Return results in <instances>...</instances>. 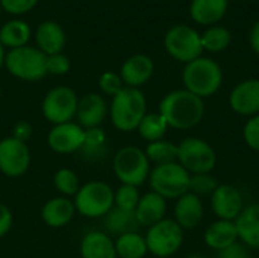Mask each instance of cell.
I'll list each match as a JSON object with an SVG mask.
<instances>
[{
    "mask_svg": "<svg viewBox=\"0 0 259 258\" xmlns=\"http://www.w3.org/2000/svg\"><path fill=\"white\" fill-rule=\"evenodd\" d=\"M159 114L165 119L167 125L175 129H191L202 122L205 103L203 99L188 90H176L161 100Z\"/></svg>",
    "mask_w": 259,
    "mask_h": 258,
    "instance_id": "obj_1",
    "label": "cell"
},
{
    "mask_svg": "<svg viewBox=\"0 0 259 258\" xmlns=\"http://www.w3.org/2000/svg\"><path fill=\"white\" fill-rule=\"evenodd\" d=\"M147 102L140 88L124 87L111 100L109 117L112 125L121 132L138 129L143 117L147 114Z\"/></svg>",
    "mask_w": 259,
    "mask_h": 258,
    "instance_id": "obj_2",
    "label": "cell"
},
{
    "mask_svg": "<svg viewBox=\"0 0 259 258\" xmlns=\"http://www.w3.org/2000/svg\"><path fill=\"white\" fill-rule=\"evenodd\" d=\"M182 81L185 90L203 99L219 91L223 81V73L215 61L200 56L185 65Z\"/></svg>",
    "mask_w": 259,
    "mask_h": 258,
    "instance_id": "obj_3",
    "label": "cell"
},
{
    "mask_svg": "<svg viewBox=\"0 0 259 258\" xmlns=\"http://www.w3.org/2000/svg\"><path fill=\"white\" fill-rule=\"evenodd\" d=\"M112 169L121 184L140 187L149 179L150 161L143 149L137 146H124L115 154Z\"/></svg>",
    "mask_w": 259,
    "mask_h": 258,
    "instance_id": "obj_4",
    "label": "cell"
},
{
    "mask_svg": "<svg viewBox=\"0 0 259 258\" xmlns=\"http://www.w3.org/2000/svg\"><path fill=\"white\" fill-rule=\"evenodd\" d=\"M190 178L191 175L179 163H168L150 170L149 182L152 192L164 199H179L190 192Z\"/></svg>",
    "mask_w": 259,
    "mask_h": 258,
    "instance_id": "obj_5",
    "label": "cell"
},
{
    "mask_svg": "<svg viewBox=\"0 0 259 258\" xmlns=\"http://www.w3.org/2000/svg\"><path fill=\"white\" fill-rule=\"evenodd\" d=\"M76 211L85 217H103L114 207V190L103 181H90L80 186L74 196Z\"/></svg>",
    "mask_w": 259,
    "mask_h": 258,
    "instance_id": "obj_6",
    "label": "cell"
},
{
    "mask_svg": "<svg viewBox=\"0 0 259 258\" xmlns=\"http://www.w3.org/2000/svg\"><path fill=\"white\" fill-rule=\"evenodd\" d=\"M46 59L47 56L39 49L23 46L11 49V52L5 55V65L12 76L21 81L35 82L47 75Z\"/></svg>",
    "mask_w": 259,
    "mask_h": 258,
    "instance_id": "obj_7",
    "label": "cell"
},
{
    "mask_svg": "<svg viewBox=\"0 0 259 258\" xmlns=\"http://www.w3.org/2000/svg\"><path fill=\"white\" fill-rule=\"evenodd\" d=\"M178 161L190 175L209 173L215 167L217 155L205 140L188 137L178 144Z\"/></svg>",
    "mask_w": 259,
    "mask_h": 258,
    "instance_id": "obj_8",
    "label": "cell"
},
{
    "mask_svg": "<svg viewBox=\"0 0 259 258\" xmlns=\"http://www.w3.org/2000/svg\"><path fill=\"white\" fill-rule=\"evenodd\" d=\"M144 239L150 254L159 258L170 257L179 251L184 242V230L175 219H162L149 228Z\"/></svg>",
    "mask_w": 259,
    "mask_h": 258,
    "instance_id": "obj_9",
    "label": "cell"
},
{
    "mask_svg": "<svg viewBox=\"0 0 259 258\" xmlns=\"http://www.w3.org/2000/svg\"><path fill=\"white\" fill-rule=\"evenodd\" d=\"M164 47L171 58L187 64L200 58L203 52L200 35L185 24H178L167 30L164 36Z\"/></svg>",
    "mask_w": 259,
    "mask_h": 258,
    "instance_id": "obj_10",
    "label": "cell"
},
{
    "mask_svg": "<svg viewBox=\"0 0 259 258\" xmlns=\"http://www.w3.org/2000/svg\"><path fill=\"white\" fill-rule=\"evenodd\" d=\"M79 97L73 88L59 85L52 88L42 99L41 111L47 122L52 125H61L73 122L76 117Z\"/></svg>",
    "mask_w": 259,
    "mask_h": 258,
    "instance_id": "obj_11",
    "label": "cell"
},
{
    "mask_svg": "<svg viewBox=\"0 0 259 258\" xmlns=\"http://www.w3.org/2000/svg\"><path fill=\"white\" fill-rule=\"evenodd\" d=\"M30 151L24 141L14 137L0 140V172L9 178L23 176L30 166Z\"/></svg>",
    "mask_w": 259,
    "mask_h": 258,
    "instance_id": "obj_12",
    "label": "cell"
},
{
    "mask_svg": "<svg viewBox=\"0 0 259 258\" xmlns=\"http://www.w3.org/2000/svg\"><path fill=\"white\" fill-rule=\"evenodd\" d=\"M85 138V129L80 128L77 123L68 122L61 125H53L47 135L49 148L61 155L79 152Z\"/></svg>",
    "mask_w": 259,
    "mask_h": 258,
    "instance_id": "obj_13",
    "label": "cell"
},
{
    "mask_svg": "<svg viewBox=\"0 0 259 258\" xmlns=\"http://www.w3.org/2000/svg\"><path fill=\"white\" fill-rule=\"evenodd\" d=\"M211 207L220 220L237 219L243 211V196L240 190L231 184L219 186L211 196Z\"/></svg>",
    "mask_w": 259,
    "mask_h": 258,
    "instance_id": "obj_14",
    "label": "cell"
},
{
    "mask_svg": "<svg viewBox=\"0 0 259 258\" xmlns=\"http://www.w3.org/2000/svg\"><path fill=\"white\" fill-rule=\"evenodd\" d=\"M108 114V103L103 96L97 93H88L77 102L76 120L77 125L83 129L100 128Z\"/></svg>",
    "mask_w": 259,
    "mask_h": 258,
    "instance_id": "obj_15",
    "label": "cell"
},
{
    "mask_svg": "<svg viewBox=\"0 0 259 258\" xmlns=\"http://www.w3.org/2000/svg\"><path fill=\"white\" fill-rule=\"evenodd\" d=\"M231 108L241 116L259 114V79H247L240 82L229 96Z\"/></svg>",
    "mask_w": 259,
    "mask_h": 258,
    "instance_id": "obj_16",
    "label": "cell"
},
{
    "mask_svg": "<svg viewBox=\"0 0 259 258\" xmlns=\"http://www.w3.org/2000/svg\"><path fill=\"white\" fill-rule=\"evenodd\" d=\"M153 70H155L153 61L147 55L138 53L124 61L120 70V78L126 87L138 88L152 78Z\"/></svg>",
    "mask_w": 259,
    "mask_h": 258,
    "instance_id": "obj_17",
    "label": "cell"
},
{
    "mask_svg": "<svg viewBox=\"0 0 259 258\" xmlns=\"http://www.w3.org/2000/svg\"><path fill=\"white\" fill-rule=\"evenodd\" d=\"M76 213L74 202L65 196L49 199L41 208V219L50 228H62L68 225Z\"/></svg>",
    "mask_w": 259,
    "mask_h": 258,
    "instance_id": "obj_18",
    "label": "cell"
},
{
    "mask_svg": "<svg viewBox=\"0 0 259 258\" xmlns=\"http://www.w3.org/2000/svg\"><path fill=\"white\" fill-rule=\"evenodd\" d=\"M82 258H117L112 237L103 231H90L80 240Z\"/></svg>",
    "mask_w": 259,
    "mask_h": 258,
    "instance_id": "obj_19",
    "label": "cell"
},
{
    "mask_svg": "<svg viewBox=\"0 0 259 258\" xmlns=\"http://www.w3.org/2000/svg\"><path fill=\"white\" fill-rule=\"evenodd\" d=\"M167 211V202L162 196L155 192L146 193L140 198V202L135 208V216L140 227H152L164 219Z\"/></svg>",
    "mask_w": 259,
    "mask_h": 258,
    "instance_id": "obj_20",
    "label": "cell"
},
{
    "mask_svg": "<svg viewBox=\"0 0 259 258\" xmlns=\"http://www.w3.org/2000/svg\"><path fill=\"white\" fill-rule=\"evenodd\" d=\"M203 217V204L199 196L193 193H185L181 196L175 207V220L184 230L196 228Z\"/></svg>",
    "mask_w": 259,
    "mask_h": 258,
    "instance_id": "obj_21",
    "label": "cell"
},
{
    "mask_svg": "<svg viewBox=\"0 0 259 258\" xmlns=\"http://www.w3.org/2000/svg\"><path fill=\"white\" fill-rule=\"evenodd\" d=\"M103 227L106 230V234L115 237L129 233H138V230L141 228L137 220L135 211L123 210L115 205L103 216Z\"/></svg>",
    "mask_w": 259,
    "mask_h": 258,
    "instance_id": "obj_22",
    "label": "cell"
},
{
    "mask_svg": "<svg viewBox=\"0 0 259 258\" xmlns=\"http://www.w3.org/2000/svg\"><path fill=\"white\" fill-rule=\"evenodd\" d=\"M35 40L38 44V49L46 55H55L61 53L65 44V32L56 21H44L38 26Z\"/></svg>",
    "mask_w": 259,
    "mask_h": 258,
    "instance_id": "obj_23",
    "label": "cell"
},
{
    "mask_svg": "<svg viewBox=\"0 0 259 258\" xmlns=\"http://www.w3.org/2000/svg\"><path fill=\"white\" fill-rule=\"evenodd\" d=\"M238 239L250 246L259 249V204H252L243 208L235 220Z\"/></svg>",
    "mask_w": 259,
    "mask_h": 258,
    "instance_id": "obj_24",
    "label": "cell"
},
{
    "mask_svg": "<svg viewBox=\"0 0 259 258\" xmlns=\"http://www.w3.org/2000/svg\"><path fill=\"white\" fill-rule=\"evenodd\" d=\"M238 231L232 220H217L205 231V243L215 251H223L237 243Z\"/></svg>",
    "mask_w": 259,
    "mask_h": 258,
    "instance_id": "obj_25",
    "label": "cell"
},
{
    "mask_svg": "<svg viewBox=\"0 0 259 258\" xmlns=\"http://www.w3.org/2000/svg\"><path fill=\"white\" fill-rule=\"evenodd\" d=\"M228 11V0H193L190 6L191 18L203 26L220 21Z\"/></svg>",
    "mask_w": 259,
    "mask_h": 258,
    "instance_id": "obj_26",
    "label": "cell"
},
{
    "mask_svg": "<svg viewBox=\"0 0 259 258\" xmlns=\"http://www.w3.org/2000/svg\"><path fill=\"white\" fill-rule=\"evenodd\" d=\"M106 134L102 128H93V129H85V138L83 143L79 149V154L87 160V161H100L106 155Z\"/></svg>",
    "mask_w": 259,
    "mask_h": 258,
    "instance_id": "obj_27",
    "label": "cell"
},
{
    "mask_svg": "<svg viewBox=\"0 0 259 258\" xmlns=\"http://www.w3.org/2000/svg\"><path fill=\"white\" fill-rule=\"evenodd\" d=\"M30 38V27L21 20H11L5 23L0 29V43L2 46L18 49L26 46Z\"/></svg>",
    "mask_w": 259,
    "mask_h": 258,
    "instance_id": "obj_28",
    "label": "cell"
},
{
    "mask_svg": "<svg viewBox=\"0 0 259 258\" xmlns=\"http://www.w3.org/2000/svg\"><path fill=\"white\" fill-rule=\"evenodd\" d=\"M117 258H144L147 251L146 239L140 233L123 234L115 239Z\"/></svg>",
    "mask_w": 259,
    "mask_h": 258,
    "instance_id": "obj_29",
    "label": "cell"
},
{
    "mask_svg": "<svg viewBox=\"0 0 259 258\" xmlns=\"http://www.w3.org/2000/svg\"><path fill=\"white\" fill-rule=\"evenodd\" d=\"M167 129H168V125L159 113H147L143 117L141 123L138 125L140 135L149 143L162 140Z\"/></svg>",
    "mask_w": 259,
    "mask_h": 258,
    "instance_id": "obj_30",
    "label": "cell"
},
{
    "mask_svg": "<svg viewBox=\"0 0 259 258\" xmlns=\"http://www.w3.org/2000/svg\"><path fill=\"white\" fill-rule=\"evenodd\" d=\"M144 152L147 160L155 163L156 166L176 163L178 160V146L167 140H158L149 143Z\"/></svg>",
    "mask_w": 259,
    "mask_h": 258,
    "instance_id": "obj_31",
    "label": "cell"
},
{
    "mask_svg": "<svg viewBox=\"0 0 259 258\" xmlns=\"http://www.w3.org/2000/svg\"><path fill=\"white\" fill-rule=\"evenodd\" d=\"M202 47L203 50L209 52H222L231 44V32L226 27L214 26L208 30H205L200 35Z\"/></svg>",
    "mask_w": 259,
    "mask_h": 258,
    "instance_id": "obj_32",
    "label": "cell"
},
{
    "mask_svg": "<svg viewBox=\"0 0 259 258\" xmlns=\"http://www.w3.org/2000/svg\"><path fill=\"white\" fill-rule=\"evenodd\" d=\"M53 186L65 198L76 196V193L80 189L79 176L68 167H62V169L56 170V173L53 176Z\"/></svg>",
    "mask_w": 259,
    "mask_h": 258,
    "instance_id": "obj_33",
    "label": "cell"
},
{
    "mask_svg": "<svg viewBox=\"0 0 259 258\" xmlns=\"http://www.w3.org/2000/svg\"><path fill=\"white\" fill-rule=\"evenodd\" d=\"M140 192L138 187L135 186H127L121 184L115 192H114V205L123 210L135 211L138 202H140Z\"/></svg>",
    "mask_w": 259,
    "mask_h": 258,
    "instance_id": "obj_34",
    "label": "cell"
},
{
    "mask_svg": "<svg viewBox=\"0 0 259 258\" xmlns=\"http://www.w3.org/2000/svg\"><path fill=\"white\" fill-rule=\"evenodd\" d=\"M217 187H219L217 179L214 176H211L209 173L191 175V178H190V193H193L199 198L212 195Z\"/></svg>",
    "mask_w": 259,
    "mask_h": 258,
    "instance_id": "obj_35",
    "label": "cell"
},
{
    "mask_svg": "<svg viewBox=\"0 0 259 258\" xmlns=\"http://www.w3.org/2000/svg\"><path fill=\"white\" fill-rule=\"evenodd\" d=\"M123 85L124 84H123L120 75L118 73H114V71H105L99 78V87H100V90L105 94L111 96V97H114L115 94H118L124 88Z\"/></svg>",
    "mask_w": 259,
    "mask_h": 258,
    "instance_id": "obj_36",
    "label": "cell"
},
{
    "mask_svg": "<svg viewBox=\"0 0 259 258\" xmlns=\"http://www.w3.org/2000/svg\"><path fill=\"white\" fill-rule=\"evenodd\" d=\"M70 59L64 55V53H55V55H49L46 59V68L47 73L55 75V76H64L70 71Z\"/></svg>",
    "mask_w": 259,
    "mask_h": 258,
    "instance_id": "obj_37",
    "label": "cell"
},
{
    "mask_svg": "<svg viewBox=\"0 0 259 258\" xmlns=\"http://www.w3.org/2000/svg\"><path fill=\"white\" fill-rule=\"evenodd\" d=\"M243 137L247 146L253 151L259 152V114L253 116L243 129Z\"/></svg>",
    "mask_w": 259,
    "mask_h": 258,
    "instance_id": "obj_38",
    "label": "cell"
},
{
    "mask_svg": "<svg viewBox=\"0 0 259 258\" xmlns=\"http://www.w3.org/2000/svg\"><path fill=\"white\" fill-rule=\"evenodd\" d=\"M2 8L9 12V14H24L29 12L30 9H33L38 3V0H0Z\"/></svg>",
    "mask_w": 259,
    "mask_h": 258,
    "instance_id": "obj_39",
    "label": "cell"
},
{
    "mask_svg": "<svg viewBox=\"0 0 259 258\" xmlns=\"http://www.w3.org/2000/svg\"><path fill=\"white\" fill-rule=\"evenodd\" d=\"M32 132H33L32 125H30L29 122H26V120H20V122H17V123L14 125V128H12V135H11V137H14V138H17V140L26 143V141L32 137Z\"/></svg>",
    "mask_w": 259,
    "mask_h": 258,
    "instance_id": "obj_40",
    "label": "cell"
},
{
    "mask_svg": "<svg viewBox=\"0 0 259 258\" xmlns=\"http://www.w3.org/2000/svg\"><path fill=\"white\" fill-rule=\"evenodd\" d=\"M12 224H14L12 211L5 204H0V239L11 231Z\"/></svg>",
    "mask_w": 259,
    "mask_h": 258,
    "instance_id": "obj_41",
    "label": "cell"
},
{
    "mask_svg": "<svg viewBox=\"0 0 259 258\" xmlns=\"http://www.w3.org/2000/svg\"><path fill=\"white\" fill-rule=\"evenodd\" d=\"M219 258H250V255L243 245L234 243L229 248L219 251Z\"/></svg>",
    "mask_w": 259,
    "mask_h": 258,
    "instance_id": "obj_42",
    "label": "cell"
},
{
    "mask_svg": "<svg viewBox=\"0 0 259 258\" xmlns=\"http://www.w3.org/2000/svg\"><path fill=\"white\" fill-rule=\"evenodd\" d=\"M250 46L259 55V21L255 23V26L250 30Z\"/></svg>",
    "mask_w": 259,
    "mask_h": 258,
    "instance_id": "obj_43",
    "label": "cell"
},
{
    "mask_svg": "<svg viewBox=\"0 0 259 258\" xmlns=\"http://www.w3.org/2000/svg\"><path fill=\"white\" fill-rule=\"evenodd\" d=\"M3 64H5V52H3V46L0 43V68H2Z\"/></svg>",
    "mask_w": 259,
    "mask_h": 258,
    "instance_id": "obj_44",
    "label": "cell"
},
{
    "mask_svg": "<svg viewBox=\"0 0 259 258\" xmlns=\"http://www.w3.org/2000/svg\"><path fill=\"white\" fill-rule=\"evenodd\" d=\"M187 258H205L203 255H199V254H193V255H190V257Z\"/></svg>",
    "mask_w": 259,
    "mask_h": 258,
    "instance_id": "obj_45",
    "label": "cell"
},
{
    "mask_svg": "<svg viewBox=\"0 0 259 258\" xmlns=\"http://www.w3.org/2000/svg\"><path fill=\"white\" fill-rule=\"evenodd\" d=\"M0 97H2V88H0Z\"/></svg>",
    "mask_w": 259,
    "mask_h": 258,
    "instance_id": "obj_46",
    "label": "cell"
},
{
    "mask_svg": "<svg viewBox=\"0 0 259 258\" xmlns=\"http://www.w3.org/2000/svg\"><path fill=\"white\" fill-rule=\"evenodd\" d=\"M0 11H2V3H0Z\"/></svg>",
    "mask_w": 259,
    "mask_h": 258,
    "instance_id": "obj_47",
    "label": "cell"
},
{
    "mask_svg": "<svg viewBox=\"0 0 259 258\" xmlns=\"http://www.w3.org/2000/svg\"><path fill=\"white\" fill-rule=\"evenodd\" d=\"M258 258H259V257H258Z\"/></svg>",
    "mask_w": 259,
    "mask_h": 258,
    "instance_id": "obj_48",
    "label": "cell"
}]
</instances>
